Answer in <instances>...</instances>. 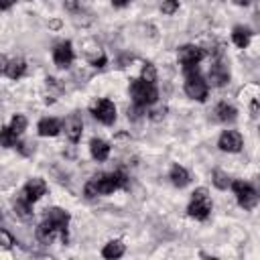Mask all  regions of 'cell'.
I'll return each mask as SVG.
<instances>
[{"instance_id":"cell-1","label":"cell","mask_w":260,"mask_h":260,"mask_svg":"<svg viewBox=\"0 0 260 260\" xmlns=\"http://www.w3.org/2000/svg\"><path fill=\"white\" fill-rule=\"evenodd\" d=\"M67 225H69V213L61 207H51L45 213V219L39 223L35 236L41 244H53L57 238L67 244L69 234H67Z\"/></svg>"},{"instance_id":"cell-2","label":"cell","mask_w":260,"mask_h":260,"mask_svg":"<svg viewBox=\"0 0 260 260\" xmlns=\"http://www.w3.org/2000/svg\"><path fill=\"white\" fill-rule=\"evenodd\" d=\"M128 187V175L124 171H114V173H100V175H93L85 187H83V193L87 197H98V195H108V193H114L118 189H126Z\"/></svg>"},{"instance_id":"cell-3","label":"cell","mask_w":260,"mask_h":260,"mask_svg":"<svg viewBox=\"0 0 260 260\" xmlns=\"http://www.w3.org/2000/svg\"><path fill=\"white\" fill-rule=\"evenodd\" d=\"M130 95H132V102L136 106H152L156 100H158V89L154 83L150 81H144V79H134L130 83Z\"/></svg>"},{"instance_id":"cell-4","label":"cell","mask_w":260,"mask_h":260,"mask_svg":"<svg viewBox=\"0 0 260 260\" xmlns=\"http://www.w3.org/2000/svg\"><path fill=\"white\" fill-rule=\"evenodd\" d=\"M211 207H213V205H211V197H209L207 189H205V187H199V189H195V191L191 193V203H189V207H187V213H189L193 219L203 221V219L209 217Z\"/></svg>"},{"instance_id":"cell-5","label":"cell","mask_w":260,"mask_h":260,"mask_svg":"<svg viewBox=\"0 0 260 260\" xmlns=\"http://www.w3.org/2000/svg\"><path fill=\"white\" fill-rule=\"evenodd\" d=\"M203 57H205V51L201 47H197V45H183V47H179V53H177V59H179V63H181L185 73L197 71V67L203 61Z\"/></svg>"},{"instance_id":"cell-6","label":"cell","mask_w":260,"mask_h":260,"mask_svg":"<svg viewBox=\"0 0 260 260\" xmlns=\"http://www.w3.org/2000/svg\"><path fill=\"white\" fill-rule=\"evenodd\" d=\"M230 187L236 193V199H238L240 207L252 211L258 205V193H256V189L250 183H246V181H232Z\"/></svg>"},{"instance_id":"cell-7","label":"cell","mask_w":260,"mask_h":260,"mask_svg":"<svg viewBox=\"0 0 260 260\" xmlns=\"http://www.w3.org/2000/svg\"><path fill=\"white\" fill-rule=\"evenodd\" d=\"M185 93L191 98V100H197V102H205L207 98V81L199 75V71H191V73H185Z\"/></svg>"},{"instance_id":"cell-8","label":"cell","mask_w":260,"mask_h":260,"mask_svg":"<svg viewBox=\"0 0 260 260\" xmlns=\"http://www.w3.org/2000/svg\"><path fill=\"white\" fill-rule=\"evenodd\" d=\"M91 114H93V118H95L98 122H102V124H106V126H110V124L116 122V106H114V102H110L108 98L98 100V102L91 106Z\"/></svg>"},{"instance_id":"cell-9","label":"cell","mask_w":260,"mask_h":260,"mask_svg":"<svg viewBox=\"0 0 260 260\" xmlns=\"http://www.w3.org/2000/svg\"><path fill=\"white\" fill-rule=\"evenodd\" d=\"M45 193H47V183H45L41 177H32V179H28L26 185L22 187L20 197L26 199L28 203H35V201H39Z\"/></svg>"},{"instance_id":"cell-10","label":"cell","mask_w":260,"mask_h":260,"mask_svg":"<svg viewBox=\"0 0 260 260\" xmlns=\"http://www.w3.org/2000/svg\"><path fill=\"white\" fill-rule=\"evenodd\" d=\"M209 81L215 87H221V85H225L230 81V67H228V63H225L223 57H217L215 63L211 65V69H209Z\"/></svg>"},{"instance_id":"cell-11","label":"cell","mask_w":260,"mask_h":260,"mask_svg":"<svg viewBox=\"0 0 260 260\" xmlns=\"http://www.w3.org/2000/svg\"><path fill=\"white\" fill-rule=\"evenodd\" d=\"M217 146L223 152H240L242 150V134L238 130H225V132H221Z\"/></svg>"},{"instance_id":"cell-12","label":"cell","mask_w":260,"mask_h":260,"mask_svg":"<svg viewBox=\"0 0 260 260\" xmlns=\"http://www.w3.org/2000/svg\"><path fill=\"white\" fill-rule=\"evenodd\" d=\"M73 47H71V43L69 41H63V43H57L55 45V49H53V61H55V65L57 67H69L71 65V61H73Z\"/></svg>"},{"instance_id":"cell-13","label":"cell","mask_w":260,"mask_h":260,"mask_svg":"<svg viewBox=\"0 0 260 260\" xmlns=\"http://www.w3.org/2000/svg\"><path fill=\"white\" fill-rule=\"evenodd\" d=\"M81 132H83V120H81V114L73 112L67 120H65V136L71 140V142H77L81 138Z\"/></svg>"},{"instance_id":"cell-14","label":"cell","mask_w":260,"mask_h":260,"mask_svg":"<svg viewBox=\"0 0 260 260\" xmlns=\"http://www.w3.org/2000/svg\"><path fill=\"white\" fill-rule=\"evenodd\" d=\"M61 128H63V124L57 118H43L39 122V126H37V130H39L41 136H57L61 132Z\"/></svg>"},{"instance_id":"cell-15","label":"cell","mask_w":260,"mask_h":260,"mask_svg":"<svg viewBox=\"0 0 260 260\" xmlns=\"http://www.w3.org/2000/svg\"><path fill=\"white\" fill-rule=\"evenodd\" d=\"M89 152H91V156H93L98 162H102V160H106L108 154H110V144H108L106 140H102V138H91V142H89Z\"/></svg>"},{"instance_id":"cell-16","label":"cell","mask_w":260,"mask_h":260,"mask_svg":"<svg viewBox=\"0 0 260 260\" xmlns=\"http://www.w3.org/2000/svg\"><path fill=\"white\" fill-rule=\"evenodd\" d=\"M252 35H254V32H252L248 26H234V30H232V41H234L236 47L246 49V47L250 45V41H252Z\"/></svg>"},{"instance_id":"cell-17","label":"cell","mask_w":260,"mask_h":260,"mask_svg":"<svg viewBox=\"0 0 260 260\" xmlns=\"http://www.w3.org/2000/svg\"><path fill=\"white\" fill-rule=\"evenodd\" d=\"M169 179H171V183L175 185V187H185V185H189V173H187V169L185 167H181V165H173L171 167V173H169Z\"/></svg>"},{"instance_id":"cell-18","label":"cell","mask_w":260,"mask_h":260,"mask_svg":"<svg viewBox=\"0 0 260 260\" xmlns=\"http://www.w3.org/2000/svg\"><path fill=\"white\" fill-rule=\"evenodd\" d=\"M213 114H215V118L219 120V122H234L236 118H238V112H236V108L234 106H230V104H225V102H221V104H217L215 106V110H213Z\"/></svg>"},{"instance_id":"cell-19","label":"cell","mask_w":260,"mask_h":260,"mask_svg":"<svg viewBox=\"0 0 260 260\" xmlns=\"http://www.w3.org/2000/svg\"><path fill=\"white\" fill-rule=\"evenodd\" d=\"M124 252H126V246H124L120 240H110V242L102 248V256H104V258H108V260L120 258Z\"/></svg>"},{"instance_id":"cell-20","label":"cell","mask_w":260,"mask_h":260,"mask_svg":"<svg viewBox=\"0 0 260 260\" xmlns=\"http://www.w3.org/2000/svg\"><path fill=\"white\" fill-rule=\"evenodd\" d=\"M24 71H26V63H24L20 57L10 59V61L6 63V69H4V73H6L10 79H18V77H22Z\"/></svg>"},{"instance_id":"cell-21","label":"cell","mask_w":260,"mask_h":260,"mask_svg":"<svg viewBox=\"0 0 260 260\" xmlns=\"http://www.w3.org/2000/svg\"><path fill=\"white\" fill-rule=\"evenodd\" d=\"M14 215H16L18 219H22V221L32 219V203H28L26 199L18 197V199L14 201Z\"/></svg>"},{"instance_id":"cell-22","label":"cell","mask_w":260,"mask_h":260,"mask_svg":"<svg viewBox=\"0 0 260 260\" xmlns=\"http://www.w3.org/2000/svg\"><path fill=\"white\" fill-rule=\"evenodd\" d=\"M18 144V134L10 130V126H2L0 128V146L4 148H12Z\"/></svg>"},{"instance_id":"cell-23","label":"cell","mask_w":260,"mask_h":260,"mask_svg":"<svg viewBox=\"0 0 260 260\" xmlns=\"http://www.w3.org/2000/svg\"><path fill=\"white\" fill-rule=\"evenodd\" d=\"M211 181H213V185H215L217 189H228V187H230V183H232L230 175H228V173H223V171H219V169H215V171L211 173Z\"/></svg>"},{"instance_id":"cell-24","label":"cell","mask_w":260,"mask_h":260,"mask_svg":"<svg viewBox=\"0 0 260 260\" xmlns=\"http://www.w3.org/2000/svg\"><path fill=\"white\" fill-rule=\"evenodd\" d=\"M26 118L22 116V114H16L14 118H12V122H10V130L12 132H16V134H22L24 130H26Z\"/></svg>"},{"instance_id":"cell-25","label":"cell","mask_w":260,"mask_h":260,"mask_svg":"<svg viewBox=\"0 0 260 260\" xmlns=\"http://www.w3.org/2000/svg\"><path fill=\"white\" fill-rule=\"evenodd\" d=\"M140 79L150 81V83H154V81H156V69H154V65H152V63H144L142 73H140Z\"/></svg>"},{"instance_id":"cell-26","label":"cell","mask_w":260,"mask_h":260,"mask_svg":"<svg viewBox=\"0 0 260 260\" xmlns=\"http://www.w3.org/2000/svg\"><path fill=\"white\" fill-rule=\"evenodd\" d=\"M160 10H162V14H175L177 10H179V0H162L160 2Z\"/></svg>"},{"instance_id":"cell-27","label":"cell","mask_w":260,"mask_h":260,"mask_svg":"<svg viewBox=\"0 0 260 260\" xmlns=\"http://www.w3.org/2000/svg\"><path fill=\"white\" fill-rule=\"evenodd\" d=\"M14 246V238L6 232V230H2L0 228V248H4V250H10Z\"/></svg>"},{"instance_id":"cell-28","label":"cell","mask_w":260,"mask_h":260,"mask_svg":"<svg viewBox=\"0 0 260 260\" xmlns=\"http://www.w3.org/2000/svg\"><path fill=\"white\" fill-rule=\"evenodd\" d=\"M144 114H146V108H144V106H136V104H134L132 108H128V118H130V120H140Z\"/></svg>"},{"instance_id":"cell-29","label":"cell","mask_w":260,"mask_h":260,"mask_svg":"<svg viewBox=\"0 0 260 260\" xmlns=\"http://www.w3.org/2000/svg\"><path fill=\"white\" fill-rule=\"evenodd\" d=\"M165 114H167V108L162 106V108H156V110H152V112H150V118L158 122L160 118H165Z\"/></svg>"},{"instance_id":"cell-30","label":"cell","mask_w":260,"mask_h":260,"mask_svg":"<svg viewBox=\"0 0 260 260\" xmlns=\"http://www.w3.org/2000/svg\"><path fill=\"white\" fill-rule=\"evenodd\" d=\"M16 0H0V10H8Z\"/></svg>"},{"instance_id":"cell-31","label":"cell","mask_w":260,"mask_h":260,"mask_svg":"<svg viewBox=\"0 0 260 260\" xmlns=\"http://www.w3.org/2000/svg\"><path fill=\"white\" fill-rule=\"evenodd\" d=\"M250 112H252V118H256V116H258V102H256V100H252V106H250Z\"/></svg>"},{"instance_id":"cell-32","label":"cell","mask_w":260,"mask_h":260,"mask_svg":"<svg viewBox=\"0 0 260 260\" xmlns=\"http://www.w3.org/2000/svg\"><path fill=\"white\" fill-rule=\"evenodd\" d=\"M65 8L67 10H75L77 8V0H65Z\"/></svg>"},{"instance_id":"cell-33","label":"cell","mask_w":260,"mask_h":260,"mask_svg":"<svg viewBox=\"0 0 260 260\" xmlns=\"http://www.w3.org/2000/svg\"><path fill=\"white\" fill-rule=\"evenodd\" d=\"M112 4H114L116 8H124L126 4H130V0H112Z\"/></svg>"},{"instance_id":"cell-34","label":"cell","mask_w":260,"mask_h":260,"mask_svg":"<svg viewBox=\"0 0 260 260\" xmlns=\"http://www.w3.org/2000/svg\"><path fill=\"white\" fill-rule=\"evenodd\" d=\"M6 63H8V59H6L4 55H0V73H4V69H6Z\"/></svg>"},{"instance_id":"cell-35","label":"cell","mask_w":260,"mask_h":260,"mask_svg":"<svg viewBox=\"0 0 260 260\" xmlns=\"http://www.w3.org/2000/svg\"><path fill=\"white\" fill-rule=\"evenodd\" d=\"M234 4H238V6H248L250 0H234Z\"/></svg>"},{"instance_id":"cell-36","label":"cell","mask_w":260,"mask_h":260,"mask_svg":"<svg viewBox=\"0 0 260 260\" xmlns=\"http://www.w3.org/2000/svg\"><path fill=\"white\" fill-rule=\"evenodd\" d=\"M59 26H61V22H59V20H53V22H51V28H59Z\"/></svg>"},{"instance_id":"cell-37","label":"cell","mask_w":260,"mask_h":260,"mask_svg":"<svg viewBox=\"0 0 260 260\" xmlns=\"http://www.w3.org/2000/svg\"><path fill=\"white\" fill-rule=\"evenodd\" d=\"M0 219H2V211H0Z\"/></svg>"}]
</instances>
